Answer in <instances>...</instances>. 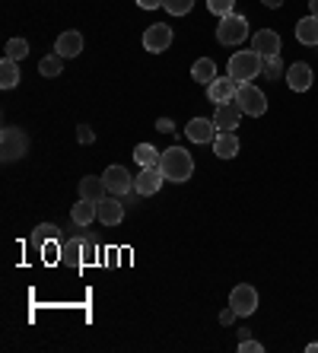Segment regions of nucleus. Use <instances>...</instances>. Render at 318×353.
<instances>
[{"instance_id": "f257e3e1", "label": "nucleus", "mask_w": 318, "mask_h": 353, "mask_svg": "<svg viewBox=\"0 0 318 353\" xmlns=\"http://www.w3.org/2000/svg\"><path fill=\"white\" fill-rule=\"evenodd\" d=\"M159 172L166 175V181H188L195 175V159H191L188 150L169 147V150H163V157H159Z\"/></svg>"}, {"instance_id": "f03ea898", "label": "nucleus", "mask_w": 318, "mask_h": 353, "mask_svg": "<svg viewBox=\"0 0 318 353\" xmlns=\"http://www.w3.org/2000/svg\"><path fill=\"white\" fill-rule=\"evenodd\" d=\"M261 70H264V58L255 48L236 51V54L229 58V64H226V74L232 77L236 83H252L255 77L261 74Z\"/></svg>"}, {"instance_id": "7ed1b4c3", "label": "nucleus", "mask_w": 318, "mask_h": 353, "mask_svg": "<svg viewBox=\"0 0 318 353\" xmlns=\"http://www.w3.org/2000/svg\"><path fill=\"white\" fill-rule=\"evenodd\" d=\"M236 105L242 108V115H252V118H261L268 112V96H264L255 83H239L236 90Z\"/></svg>"}, {"instance_id": "20e7f679", "label": "nucleus", "mask_w": 318, "mask_h": 353, "mask_svg": "<svg viewBox=\"0 0 318 353\" xmlns=\"http://www.w3.org/2000/svg\"><path fill=\"white\" fill-rule=\"evenodd\" d=\"M248 39V19L239 17V13H229V17L220 19L217 26V41L220 45H242Z\"/></svg>"}, {"instance_id": "39448f33", "label": "nucleus", "mask_w": 318, "mask_h": 353, "mask_svg": "<svg viewBox=\"0 0 318 353\" xmlns=\"http://www.w3.org/2000/svg\"><path fill=\"white\" fill-rule=\"evenodd\" d=\"M26 150H29V137L19 128H3V134H0V157H3V163L23 159Z\"/></svg>"}, {"instance_id": "423d86ee", "label": "nucleus", "mask_w": 318, "mask_h": 353, "mask_svg": "<svg viewBox=\"0 0 318 353\" xmlns=\"http://www.w3.org/2000/svg\"><path fill=\"white\" fill-rule=\"evenodd\" d=\"M229 305L239 312V319H248V315L258 309V290L248 287V283H239V287H232V293H229Z\"/></svg>"}, {"instance_id": "0eeeda50", "label": "nucleus", "mask_w": 318, "mask_h": 353, "mask_svg": "<svg viewBox=\"0 0 318 353\" xmlns=\"http://www.w3.org/2000/svg\"><path fill=\"white\" fill-rule=\"evenodd\" d=\"M102 179H106L108 194H115V197H124L128 191H134V175L124 165H108L106 172H102Z\"/></svg>"}, {"instance_id": "6e6552de", "label": "nucleus", "mask_w": 318, "mask_h": 353, "mask_svg": "<svg viewBox=\"0 0 318 353\" xmlns=\"http://www.w3.org/2000/svg\"><path fill=\"white\" fill-rule=\"evenodd\" d=\"M169 45H172V26H166V23L147 26V32H143V48H147L150 54H163V51H169Z\"/></svg>"}, {"instance_id": "1a4fd4ad", "label": "nucleus", "mask_w": 318, "mask_h": 353, "mask_svg": "<svg viewBox=\"0 0 318 353\" xmlns=\"http://www.w3.org/2000/svg\"><path fill=\"white\" fill-rule=\"evenodd\" d=\"M163 181H166V175L159 172V165H143V169L134 175V191H137L140 197H150L163 188Z\"/></svg>"}, {"instance_id": "9d476101", "label": "nucleus", "mask_w": 318, "mask_h": 353, "mask_svg": "<svg viewBox=\"0 0 318 353\" xmlns=\"http://www.w3.org/2000/svg\"><path fill=\"white\" fill-rule=\"evenodd\" d=\"M188 140L191 143H213L217 140V134H220V128L213 124V118H191L185 128Z\"/></svg>"}, {"instance_id": "9b49d317", "label": "nucleus", "mask_w": 318, "mask_h": 353, "mask_svg": "<svg viewBox=\"0 0 318 353\" xmlns=\"http://www.w3.org/2000/svg\"><path fill=\"white\" fill-rule=\"evenodd\" d=\"M236 90L239 83L232 80V77H217V80L207 86V99H210L213 105H223V102H236Z\"/></svg>"}, {"instance_id": "f8f14e48", "label": "nucleus", "mask_w": 318, "mask_h": 353, "mask_svg": "<svg viewBox=\"0 0 318 353\" xmlns=\"http://www.w3.org/2000/svg\"><path fill=\"white\" fill-rule=\"evenodd\" d=\"M284 77H286V86H290L293 92H306L312 86V80H315V77H312V67L306 64V61H296V64H290Z\"/></svg>"}, {"instance_id": "ddd939ff", "label": "nucleus", "mask_w": 318, "mask_h": 353, "mask_svg": "<svg viewBox=\"0 0 318 353\" xmlns=\"http://www.w3.org/2000/svg\"><path fill=\"white\" fill-rule=\"evenodd\" d=\"M121 220H124L121 197H115V194L102 197V201H99V223H102V226H118Z\"/></svg>"}, {"instance_id": "4468645a", "label": "nucleus", "mask_w": 318, "mask_h": 353, "mask_svg": "<svg viewBox=\"0 0 318 353\" xmlns=\"http://www.w3.org/2000/svg\"><path fill=\"white\" fill-rule=\"evenodd\" d=\"M252 48L261 54V58H270V54H280V35L274 29H258L252 35Z\"/></svg>"}, {"instance_id": "2eb2a0df", "label": "nucleus", "mask_w": 318, "mask_h": 353, "mask_svg": "<svg viewBox=\"0 0 318 353\" xmlns=\"http://www.w3.org/2000/svg\"><path fill=\"white\" fill-rule=\"evenodd\" d=\"M239 118H242V108H239L236 102H223V105H217V112H213V124H217L220 131H236Z\"/></svg>"}, {"instance_id": "dca6fc26", "label": "nucleus", "mask_w": 318, "mask_h": 353, "mask_svg": "<svg viewBox=\"0 0 318 353\" xmlns=\"http://www.w3.org/2000/svg\"><path fill=\"white\" fill-rule=\"evenodd\" d=\"M54 51L61 58H77L83 51V35L80 32H61L54 41Z\"/></svg>"}, {"instance_id": "f3484780", "label": "nucleus", "mask_w": 318, "mask_h": 353, "mask_svg": "<svg viewBox=\"0 0 318 353\" xmlns=\"http://www.w3.org/2000/svg\"><path fill=\"white\" fill-rule=\"evenodd\" d=\"M213 153H217L220 159L239 157V137L232 131H220L217 134V140H213Z\"/></svg>"}, {"instance_id": "a211bd4d", "label": "nucleus", "mask_w": 318, "mask_h": 353, "mask_svg": "<svg viewBox=\"0 0 318 353\" xmlns=\"http://www.w3.org/2000/svg\"><path fill=\"white\" fill-rule=\"evenodd\" d=\"M80 197H86V201H92V204H99L102 197H108L106 179H96V175H86V179L80 181Z\"/></svg>"}, {"instance_id": "6ab92c4d", "label": "nucleus", "mask_w": 318, "mask_h": 353, "mask_svg": "<svg viewBox=\"0 0 318 353\" xmlns=\"http://www.w3.org/2000/svg\"><path fill=\"white\" fill-rule=\"evenodd\" d=\"M99 216V204H92V201H86V197H80V204H74L70 207V220L77 223V226H90L92 220Z\"/></svg>"}, {"instance_id": "aec40b11", "label": "nucleus", "mask_w": 318, "mask_h": 353, "mask_svg": "<svg viewBox=\"0 0 318 353\" xmlns=\"http://www.w3.org/2000/svg\"><path fill=\"white\" fill-rule=\"evenodd\" d=\"M296 41L299 45H318V17H306L296 23Z\"/></svg>"}, {"instance_id": "412c9836", "label": "nucleus", "mask_w": 318, "mask_h": 353, "mask_svg": "<svg viewBox=\"0 0 318 353\" xmlns=\"http://www.w3.org/2000/svg\"><path fill=\"white\" fill-rule=\"evenodd\" d=\"M191 77H195V83H201V86H210V83L217 80V64H213L210 58H197L195 64H191Z\"/></svg>"}, {"instance_id": "4be33fe9", "label": "nucleus", "mask_w": 318, "mask_h": 353, "mask_svg": "<svg viewBox=\"0 0 318 353\" xmlns=\"http://www.w3.org/2000/svg\"><path fill=\"white\" fill-rule=\"evenodd\" d=\"M19 61H13V58H3L0 61V86H3V90H13V86H17L19 83Z\"/></svg>"}, {"instance_id": "5701e85b", "label": "nucleus", "mask_w": 318, "mask_h": 353, "mask_svg": "<svg viewBox=\"0 0 318 353\" xmlns=\"http://www.w3.org/2000/svg\"><path fill=\"white\" fill-rule=\"evenodd\" d=\"M159 157H163V153H159L153 143H137V147H134V159H137L140 169H143V165H159Z\"/></svg>"}, {"instance_id": "b1692460", "label": "nucleus", "mask_w": 318, "mask_h": 353, "mask_svg": "<svg viewBox=\"0 0 318 353\" xmlns=\"http://www.w3.org/2000/svg\"><path fill=\"white\" fill-rule=\"evenodd\" d=\"M61 67H64V58L54 51V54H45V58L39 61V74L51 80V77H61Z\"/></svg>"}, {"instance_id": "393cba45", "label": "nucleus", "mask_w": 318, "mask_h": 353, "mask_svg": "<svg viewBox=\"0 0 318 353\" xmlns=\"http://www.w3.org/2000/svg\"><path fill=\"white\" fill-rule=\"evenodd\" d=\"M83 245H86V236L64 242V258L74 264V268H80V264H83Z\"/></svg>"}, {"instance_id": "a878e982", "label": "nucleus", "mask_w": 318, "mask_h": 353, "mask_svg": "<svg viewBox=\"0 0 318 353\" xmlns=\"http://www.w3.org/2000/svg\"><path fill=\"white\" fill-rule=\"evenodd\" d=\"M29 54V41L26 39H10L7 48H3V58H13V61H23Z\"/></svg>"}, {"instance_id": "bb28decb", "label": "nucleus", "mask_w": 318, "mask_h": 353, "mask_svg": "<svg viewBox=\"0 0 318 353\" xmlns=\"http://www.w3.org/2000/svg\"><path fill=\"white\" fill-rule=\"evenodd\" d=\"M191 7H195V0H163V10L169 17H185L191 13Z\"/></svg>"}, {"instance_id": "cd10ccee", "label": "nucleus", "mask_w": 318, "mask_h": 353, "mask_svg": "<svg viewBox=\"0 0 318 353\" xmlns=\"http://www.w3.org/2000/svg\"><path fill=\"white\" fill-rule=\"evenodd\" d=\"M207 10H210L213 17H229V13H236V0H207Z\"/></svg>"}, {"instance_id": "c85d7f7f", "label": "nucleus", "mask_w": 318, "mask_h": 353, "mask_svg": "<svg viewBox=\"0 0 318 353\" xmlns=\"http://www.w3.org/2000/svg\"><path fill=\"white\" fill-rule=\"evenodd\" d=\"M264 77H284L286 74V67H284V61H280V54H270V58H264V70H261Z\"/></svg>"}, {"instance_id": "c756f323", "label": "nucleus", "mask_w": 318, "mask_h": 353, "mask_svg": "<svg viewBox=\"0 0 318 353\" xmlns=\"http://www.w3.org/2000/svg\"><path fill=\"white\" fill-rule=\"evenodd\" d=\"M57 236V226H51V223H41L39 230L32 232V245H45L48 239H54Z\"/></svg>"}, {"instance_id": "7c9ffc66", "label": "nucleus", "mask_w": 318, "mask_h": 353, "mask_svg": "<svg viewBox=\"0 0 318 353\" xmlns=\"http://www.w3.org/2000/svg\"><path fill=\"white\" fill-rule=\"evenodd\" d=\"M77 140H80V143H96V134H92L90 124H80V131H77Z\"/></svg>"}, {"instance_id": "2f4dec72", "label": "nucleus", "mask_w": 318, "mask_h": 353, "mask_svg": "<svg viewBox=\"0 0 318 353\" xmlns=\"http://www.w3.org/2000/svg\"><path fill=\"white\" fill-rule=\"evenodd\" d=\"M92 258H96V242L86 236V245H83V264H90Z\"/></svg>"}, {"instance_id": "473e14b6", "label": "nucleus", "mask_w": 318, "mask_h": 353, "mask_svg": "<svg viewBox=\"0 0 318 353\" xmlns=\"http://www.w3.org/2000/svg\"><path fill=\"white\" fill-rule=\"evenodd\" d=\"M239 350H242V353H261L264 344H258V341H248V337H245L242 344H239Z\"/></svg>"}, {"instance_id": "72a5a7b5", "label": "nucleus", "mask_w": 318, "mask_h": 353, "mask_svg": "<svg viewBox=\"0 0 318 353\" xmlns=\"http://www.w3.org/2000/svg\"><path fill=\"white\" fill-rule=\"evenodd\" d=\"M239 319V312H236V309H232V305H226V309H223V312H220V325H232V321H236Z\"/></svg>"}, {"instance_id": "f704fd0d", "label": "nucleus", "mask_w": 318, "mask_h": 353, "mask_svg": "<svg viewBox=\"0 0 318 353\" xmlns=\"http://www.w3.org/2000/svg\"><path fill=\"white\" fill-rule=\"evenodd\" d=\"M156 131H159V134H172V131H175V124H172L169 118H159V121H156Z\"/></svg>"}, {"instance_id": "c9c22d12", "label": "nucleus", "mask_w": 318, "mask_h": 353, "mask_svg": "<svg viewBox=\"0 0 318 353\" xmlns=\"http://www.w3.org/2000/svg\"><path fill=\"white\" fill-rule=\"evenodd\" d=\"M140 10H156V7H163V0H134Z\"/></svg>"}, {"instance_id": "e433bc0d", "label": "nucleus", "mask_w": 318, "mask_h": 353, "mask_svg": "<svg viewBox=\"0 0 318 353\" xmlns=\"http://www.w3.org/2000/svg\"><path fill=\"white\" fill-rule=\"evenodd\" d=\"M261 3H264V7H274V10L284 7V0H261Z\"/></svg>"}, {"instance_id": "4c0bfd02", "label": "nucleus", "mask_w": 318, "mask_h": 353, "mask_svg": "<svg viewBox=\"0 0 318 353\" xmlns=\"http://www.w3.org/2000/svg\"><path fill=\"white\" fill-rule=\"evenodd\" d=\"M309 17H318V0H309Z\"/></svg>"}, {"instance_id": "58836bf2", "label": "nucleus", "mask_w": 318, "mask_h": 353, "mask_svg": "<svg viewBox=\"0 0 318 353\" xmlns=\"http://www.w3.org/2000/svg\"><path fill=\"white\" fill-rule=\"evenodd\" d=\"M306 350H309V353H318V344H309V347H306Z\"/></svg>"}]
</instances>
